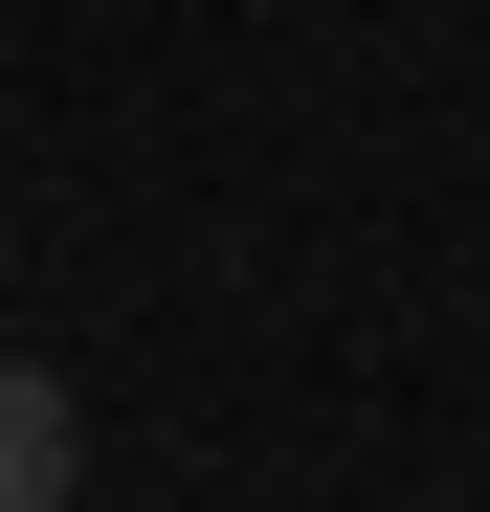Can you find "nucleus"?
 <instances>
[{"instance_id":"f257e3e1","label":"nucleus","mask_w":490,"mask_h":512,"mask_svg":"<svg viewBox=\"0 0 490 512\" xmlns=\"http://www.w3.org/2000/svg\"><path fill=\"white\" fill-rule=\"evenodd\" d=\"M0 512H67V379L0 357Z\"/></svg>"}]
</instances>
